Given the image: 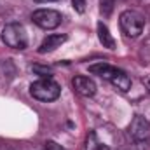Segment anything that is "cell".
<instances>
[{
    "label": "cell",
    "instance_id": "cell-5",
    "mask_svg": "<svg viewBox=\"0 0 150 150\" xmlns=\"http://www.w3.org/2000/svg\"><path fill=\"white\" fill-rule=\"evenodd\" d=\"M32 21L42 30H54L61 23V14L54 9H38L32 14Z\"/></svg>",
    "mask_w": 150,
    "mask_h": 150
},
{
    "label": "cell",
    "instance_id": "cell-15",
    "mask_svg": "<svg viewBox=\"0 0 150 150\" xmlns=\"http://www.w3.org/2000/svg\"><path fill=\"white\" fill-rule=\"evenodd\" d=\"M72 5L79 14H82L86 11V0H72Z\"/></svg>",
    "mask_w": 150,
    "mask_h": 150
},
{
    "label": "cell",
    "instance_id": "cell-12",
    "mask_svg": "<svg viewBox=\"0 0 150 150\" xmlns=\"http://www.w3.org/2000/svg\"><path fill=\"white\" fill-rule=\"evenodd\" d=\"M32 70H33L37 75H40L42 79H51V77H52V70H51V68H47V67L33 65V67H32Z\"/></svg>",
    "mask_w": 150,
    "mask_h": 150
},
{
    "label": "cell",
    "instance_id": "cell-1",
    "mask_svg": "<svg viewBox=\"0 0 150 150\" xmlns=\"http://www.w3.org/2000/svg\"><path fill=\"white\" fill-rule=\"evenodd\" d=\"M30 94L38 101L49 103V101H54L59 98L61 86L52 79H38L30 86Z\"/></svg>",
    "mask_w": 150,
    "mask_h": 150
},
{
    "label": "cell",
    "instance_id": "cell-10",
    "mask_svg": "<svg viewBox=\"0 0 150 150\" xmlns=\"http://www.w3.org/2000/svg\"><path fill=\"white\" fill-rule=\"evenodd\" d=\"M113 70H115V67L105 63V61H100V63H94V65L89 67V72H91V74L98 75V77H101V79H105V80L110 79V75L113 74Z\"/></svg>",
    "mask_w": 150,
    "mask_h": 150
},
{
    "label": "cell",
    "instance_id": "cell-14",
    "mask_svg": "<svg viewBox=\"0 0 150 150\" xmlns=\"http://www.w3.org/2000/svg\"><path fill=\"white\" fill-rule=\"evenodd\" d=\"M44 150H67V149H65V147H61L59 143H56V142L49 140V142H45V143H44Z\"/></svg>",
    "mask_w": 150,
    "mask_h": 150
},
{
    "label": "cell",
    "instance_id": "cell-11",
    "mask_svg": "<svg viewBox=\"0 0 150 150\" xmlns=\"http://www.w3.org/2000/svg\"><path fill=\"white\" fill-rule=\"evenodd\" d=\"M86 150H108V147H103L98 140V134L94 131H91L86 138Z\"/></svg>",
    "mask_w": 150,
    "mask_h": 150
},
{
    "label": "cell",
    "instance_id": "cell-7",
    "mask_svg": "<svg viewBox=\"0 0 150 150\" xmlns=\"http://www.w3.org/2000/svg\"><path fill=\"white\" fill-rule=\"evenodd\" d=\"M67 40V35H61V33H52V35H47V37L42 40L40 47H38V52L40 54H45V52H52L56 51L58 47H61V44Z\"/></svg>",
    "mask_w": 150,
    "mask_h": 150
},
{
    "label": "cell",
    "instance_id": "cell-6",
    "mask_svg": "<svg viewBox=\"0 0 150 150\" xmlns=\"http://www.w3.org/2000/svg\"><path fill=\"white\" fill-rule=\"evenodd\" d=\"M72 86H74V89L80 94V96L91 98V96L96 94V84H94V80L89 79V77L77 75V77H74V80H72Z\"/></svg>",
    "mask_w": 150,
    "mask_h": 150
},
{
    "label": "cell",
    "instance_id": "cell-9",
    "mask_svg": "<svg viewBox=\"0 0 150 150\" xmlns=\"http://www.w3.org/2000/svg\"><path fill=\"white\" fill-rule=\"evenodd\" d=\"M96 32H98V38H100V42H101L103 47H107V49H115V38L112 37L108 26H107L103 21H100V23L96 25Z\"/></svg>",
    "mask_w": 150,
    "mask_h": 150
},
{
    "label": "cell",
    "instance_id": "cell-3",
    "mask_svg": "<svg viewBox=\"0 0 150 150\" xmlns=\"http://www.w3.org/2000/svg\"><path fill=\"white\" fill-rule=\"evenodd\" d=\"M119 23H120V28L126 33V37L129 38L140 37L142 32H143V26H145L143 16L136 11H124L119 16Z\"/></svg>",
    "mask_w": 150,
    "mask_h": 150
},
{
    "label": "cell",
    "instance_id": "cell-2",
    "mask_svg": "<svg viewBox=\"0 0 150 150\" xmlns=\"http://www.w3.org/2000/svg\"><path fill=\"white\" fill-rule=\"evenodd\" d=\"M2 42L11 47V49H18L23 51L28 47V35L23 25L19 23H9L2 28Z\"/></svg>",
    "mask_w": 150,
    "mask_h": 150
},
{
    "label": "cell",
    "instance_id": "cell-8",
    "mask_svg": "<svg viewBox=\"0 0 150 150\" xmlns=\"http://www.w3.org/2000/svg\"><path fill=\"white\" fill-rule=\"evenodd\" d=\"M108 80L112 82L119 91H122V93H126V91H129V89H131V79H129V75L126 74L124 70L117 68V67H115V70H113V74L110 75V79H108Z\"/></svg>",
    "mask_w": 150,
    "mask_h": 150
},
{
    "label": "cell",
    "instance_id": "cell-17",
    "mask_svg": "<svg viewBox=\"0 0 150 150\" xmlns=\"http://www.w3.org/2000/svg\"><path fill=\"white\" fill-rule=\"evenodd\" d=\"M147 87H149V91H150V79L147 80Z\"/></svg>",
    "mask_w": 150,
    "mask_h": 150
},
{
    "label": "cell",
    "instance_id": "cell-16",
    "mask_svg": "<svg viewBox=\"0 0 150 150\" xmlns=\"http://www.w3.org/2000/svg\"><path fill=\"white\" fill-rule=\"evenodd\" d=\"M35 2H38V4H45V2H56V0H35Z\"/></svg>",
    "mask_w": 150,
    "mask_h": 150
},
{
    "label": "cell",
    "instance_id": "cell-4",
    "mask_svg": "<svg viewBox=\"0 0 150 150\" xmlns=\"http://www.w3.org/2000/svg\"><path fill=\"white\" fill-rule=\"evenodd\" d=\"M129 134L136 142L138 149L145 150L150 147V122L142 115H136L129 124Z\"/></svg>",
    "mask_w": 150,
    "mask_h": 150
},
{
    "label": "cell",
    "instance_id": "cell-13",
    "mask_svg": "<svg viewBox=\"0 0 150 150\" xmlns=\"http://www.w3.org/2000/svg\"><path fill=\"white\" fill-rule=\"evenodd\" d=\"M112 9H113V0H101V12L105 16H108L112 12Z\"/></svg>",
    "mask_w": 150,
    "mask_h": 150
}]
</instances>
